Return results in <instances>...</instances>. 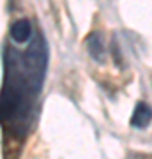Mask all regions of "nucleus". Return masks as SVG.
<instances>
[{
    "instance_id": "obj_1",
    "label": "nucleus",
    "mask_w": 152,
    "mask_h": 159,
    "mask_svg": "<svg viewBox=\"0 0 152 159\" xmlns=\"http://www.w3.org/2000/svg\"><path fill=\"white\" fill-rule=\"evenodd\" d=\"M6 81L0 94V120L27 124L46 73V43L39 34L25 51L6 46Z\"/></svg>"
},
{
    "instance_id": "obj_2",
    "label": "nucleus",
    "mask_w": 152,
    "mask_h": 159,
    "mask_svg": "<svg viewBox=\"0 0 152 159\" xmlns=\"http://www.w3.org/2000/svg\"><path fill=\"white\" fill-rule=\"evenodd\" d=\"M152 122V108L147 102H138L136 104L133 117H131V125L136 129H143Z\"/></svg>"
},
{
    "instance_id": "obj_3",
    "label": "nucleus",
    "mask_w": 152,
    "mask_h": 159,
    "mask_svg": "<svg viewBox=\"0 0 152 159\" xmlns=\"http://www.w3.org/2000/svg\"><path fill=\"white\" fill-rule=\"evenodd\" d=\"M30 34H32V25L27 18H21V20H16V21L11 25V39L18 44L21 43H27L30 39Z\"/></svg>"
},
{
    "instance_id": "obj_4",
    "label": "nucleus",
    "mask_w": 152,
    "mask_h": 159,
    "mask_svg": "<svg viewBox=\"0 0 152 159\" xmlns=\"http://www.w3.org/2000/svg\"><path fill=\"white\" fill-rule=\"evenodd\" d=\"M87 48H89V53L92 55L94 60H97V62H103V60H104V46H103L101 34L92 32V34L87 37Z\"/></svg>"
}]
</instances>
